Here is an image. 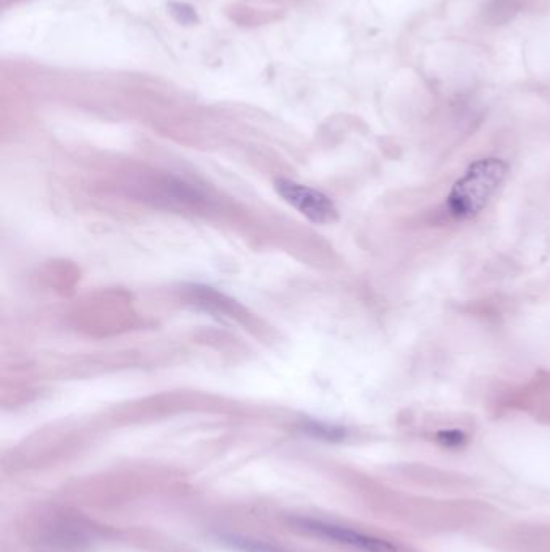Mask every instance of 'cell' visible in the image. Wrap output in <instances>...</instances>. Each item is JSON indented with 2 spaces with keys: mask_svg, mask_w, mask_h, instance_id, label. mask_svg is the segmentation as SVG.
I'll list each match as a JSON object with an SVG mask.
<instances>
[{
  "mask_svg": "<svg viewBox=\"0 0 550 552\" xmlns=\"http://www.w3.org/2000/svg\"><path fill=\"white\" fill-rule=\"evenodd\" d=\"M509 175V164L497 157H484L468 165L446 197V210L455 222L478 217Z\"/></svg>",
  "mask_w": 550,
  "mask_h": 552,
  "instance_id": "6da1fadb",
  "label": "cell"
},
{
  "mask_svg": "<svg viewBox=\"0 0 550 552\" xmlns=\"http://www.w3.org/2000/svg\"><path fill=\"white\" fill-rule=\"evenodd\" d=\"M275 189L284 201L310 222L317 225H330L338 220V209L330 197L318 193L309 186L280 178L275 181Z\"/></svg>",
  "mask_w": 550,
  "mask_h": 552,
  "instance_id": "7a4b0ae2",
  "label": "cell"
},
{
  "mask_svg": "<svg viewBox=\"0 0 550 552\" xmlns=\"http://www.w3.org/2000/svg\"><path fill=\"white\" fill-rule=\"evenodd\" d=\"M302 527L313 535L321 536L326 540L336 541V543L346 544L350 548L359 549L363 552H397L396 546L386 540H380L375 536L363 535V533L354 532L349 528L338 527L325 522H313V520H304Z\"/></svg>",
  "mask_w": 550,
  "mask_h": 552,
  "instance_id": "3957f363",
  "label": "cell"
},
{
  "mask_svg": "<svg viewBox=\"0 0 550 552\" xmlns=\"http://www.w3.org/2000/svg\"><path fill=\"white\" fill-rule=\"evenodd\" d=\"M436 441L441 444L442 448L460 449L467 444L468 438L465 431L459 428H450V430H439L436 433Z\"/></svg>",
  "mask_w": 550,
  "mask_h": 552,
  "instance_id": "277c9868",
  "label": "cell"
}]
</instances>
